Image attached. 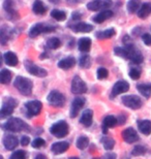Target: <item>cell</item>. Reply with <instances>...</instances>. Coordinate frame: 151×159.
Segmentation results:
<instances>
[{"label":"cell","mask_w":151,"mask_h":159,"mask_svg":"<svg viewBox=\"0 0 151 159\" xmlns=\"http://www.w3.org/2000/svg\"><path fill=\"white\" fill-rule=\"evenodd\" d=\"M3 128L5 130H8V131L17 132V131H21V130L28 129V126H27V124L20 118H11L7 122L4 123Z\"/></svg>","instance_id":"2"},{"label":"cell","mask_w":151,"mask_h":159,"mask_svg":"<svg viewBox=\"0 0 151 159\" xmlns=\"http://www.w3.org/2000/svg\"><path fill=\"white\" fill-rule=\"evenodd\" d=\"M79 65L82 68H89L91 65V57L89 55H83L79 60Z\"/></svg>","instance_id":"33"},{"label":"cell","mask_w":151,"mask_h":159,"mask_svg":"<svg viewBox=\"0 0 151 159\" xmlns=\"http://www.w3.org/2000/svg\"><path fill=\"white\" fill-rule=\"evenodd\" d=\"M34 159H47V157L45 156V155H43V154H40V155H37V156L35 157Z\"/></svg>","instance_id":"48"},{"label":"cell","mask_w":151,"mask_h":159,"mask_svg":"<svg viewBox=\"0 0 151 159\" xmlns=\"http://www.w3.org/2000/svg\"><path fill=\"white\" fill-rule=\"evenodd\" d=\"M69 159H80V158H78V157H70Z\"/></svg>","instance_id":"50"},{"label":"cell","mask_w":151,"mask_h":159,"mask_svg":"<svg viewBox=\"0 0 151 159\" xmlns=\"http://www.w3.org/2000/svg\"><path fill=\"white\" fill-rule=\"evenodd\" d=\"M117 123H118V120L116 117H114L112 115L105 117L104 121H102V130H104V133L108 132V128H112V127L116 126Z\"/></svg>","instance_id":"21"},{"label":"cell","mask_w":151,"mask_h":159,"mask_svg":"<svg viewBox=\"0 0 151 159\" xmlns=\"http://www.w3.org/2000/svg\"><path fill=\"white\" fill-rule=\"evenodd\" d=\"M69 28L73 32H83V33H88L91 32L93 30V26L88 23H84V22H80V23L69 25Z\"/></svg>","instance_id":"15"},{"label":"cell","mask_w":151,"mask_h":159,"mask_svg":"<svg viewBox=\"0 0 151 159\" xmlns=\"http://www.w3.org/2000/svg\"><path fill=\"white\" fill-rule=\"evenodd\" d=\"M12 80V71H9L8 69H2L0 72V82L2 84H8Z\"/></svg>","instance_id":"32"},{"label":"cell","mask_w":151,"mask_h":159,"mask_svg":"<svg viewBox=\"0 0 151 159\" xmlns=\"http://www.w3.org/2000/svg\"><path fill=\"white\" fill-rule=\"evenodd\" d=\"M115 33H116L115 29H113V28H110V29L96 32L95 36H96V39H108L113 37L115 35Z\"/></svg>","instance_id":"29"},{"label":"cell","mask_w":151,"mask_h":159,"mask_svg":"<svg viewBox=\"0 0 151 159\" xmlns=\"http://www.w3.org/2000/svg\"><path fill=\"white\" fill-rule=\"evenodd\" d=\"M19 144V141L17 139V136L12 135V134H6L3 138V145L6 150H14L15 148H17V146Z\"/></svg>","instance_id":"17"},{"label":"cell","mask_w":151,"mask_h":159,"mask_svg":"<svg viewBox=\"0 0 151 159\" xmlns=\"http://www.w3.org/2000/svg\"><path fill=\"white\" fill-rule=\"evenodd\" d=\"M106 159H116V155L115 154H108V155H106Z\"/></svg>","instance_id":"47"},{"label":"cell","mask_w":151,"mask_h":159,"mask_svg":"<svg viewBox=\"0 0 151 159\" xmlns=\"http://www.w3.org/2000/svg\"><path fill=\"white\" fill-rule=\"evenodd\" d=\"M137 89L144 97L149 98L151 96V83H148V84H138Z\"/></svg>","instance_id":"28"},{"label":"cell","mask_w":151,"mask_h":159,"mask_svg":"<svg viewBox=\"0 0 151 159\" xmlns=\"http://www.w3.org/2000/svg\"><path fill=\"white\" fill-rule=\"evenodd\" d=\"M122 102H123L125 107L133 110H138L143 106L142 99L137 95H126V96L122 98Z\"/></svg>","instance_id":"10"},{"label":"cell","mask_w":151,"mask_h":159,"mask_svg":"<svg viewBox=\"0 0 151 159\" xmlns=\"http://www.w3.org/2000/svg\"><path fill=\"white\" fill-rule=\"evenodd\" d=\"M114 53L115 55L121 57V58H124V59H128V51L125 47H118V48H115L114 50Z\"/></svg>","instance_id":"37"},{"label":"cell","mask_w":151,"mask_h":159,"mask_svg":"<svg viewBox=\"0 0 151 159\" xmlns=\"http://www.w3.org/2000/svg\"><path fill=\"white\" fill-rule=\"evenodd\" d=\"M75 65H76V59H75V57H73V56L66 57V58L60 60L58 62V67L61 69H64V70L70 69Z\"/></svg>","instance_id":"20"},{"label":"cell","mask_w":151,"mask_h":159,"mask_svg":"<svg viewBox=\"0 0 151 159\" xmlns=\"http://www.w3.org/2000/svg\"><path fill=\"white\" fill-rule=\"evenodd\" d=\"M48 102L53 107H63V104L65 103V97L64 95L59 91L53 90L51 91L49 95L47 97Z\"/></svg>","instance_id":"9"},{"label":"cell","mask_w":151,"mask_h":159,"mask_svg":"<svg viewBox=\"0 0 151 159\" xmlns=\"http://www.w3.org/2000/svg\"><path fill=\"white\" fill-rule=\"evenodd\" d=\"M14 86L17 88V90L20 92L21 94L25 95V96L30 95L32 92V88H33V84H32V82L30 80L27 78L21 77V75L16 78Z\"/></svg>","instance_id":"1"},{"label":"cell","mask_w":151,"mask_h":159,"mask_svg":"<svg viewBox=\"0 0 151 159\" xmlns=\"http://www.w3.org/2000/svg\"><path fill=\"white\" fill-rule=\"evenodd\" d=\"M138 127H139V130L143 133V134L149 135L151 133V122L149 120L139 121V123H138Z\"/></svg>","instance_id":"25"},{"label":"cell","mask_w":151,"mask_h":159,"mask_svg":"<svg viewBox=\"0 0 151 159\" xmlns=\"http://www.w3.org/2000/svg\"><path fill=\"white\" fill-rule=\"evenodd\" d=\"M113 16H114L113 11H110V9H106V11H99L98 14H96L94 17L92 18V20L96 24H101V23H104L105 21H107L108 19L112 18Z\"/></svg>","instance_id":"16"},{"label":"cell","mask_w":151,"mask_h":159,"mask_svg":"<svg viewBox=\"0 0 151 159\" xmlns=\"http://www.w3.org/2000/svg\"><path fill=\"white\" fill-rule=\"evenodd\" d=\"M55 30H56L55 26L48 25V24H45V23H37L30 28L29 36L30 37H36L41 33H50V32H53V31H55Z\"/></svg>","instance_id":"4"},{"label":"cell","mask_w":151,"mask_h":159,"mask_svg":"<svg viewBox=\"0 0 151 159\" xmlns=\"http://www.w3.org/2000/svg\"><path fill=\"white\" fill-rule=\"evenodd\" d=\"M72 92L73 94H83L87 92V85L79 75H75L73 79Z\"/></svg>","instance_id":"11"},{"label":"cell","mask_w":151,"mask_h":159,"mask_svg":"<svg viewBox=\"0 0 151 159\" xmlns=\"http://www.w3.org/2000/svg\"><path fill=\"white\" fill-rule=\"evenodd\" d=\"M24 64H25V67H26V70L32 75H35V77H38V78H45L48 75V71L46 69L37 66L35 63L30 61V60H26V61L24 62Z\"/></svg>","instance_id":"6"},{"label":"cell","mask_w":151,"mask_h":159,"mask_svg":"<svg viewBox=\"0 0 151 159\" xmlns=\"http://www.w3.org/2000/svg\"><path fill=\"white\" fill-rule=\"evenodd\" d=\"M130 77L133 80H138L141 77V70L139 68H131L130 70Z\"/></svg>","instance_id":"42"},{"label":"cell","mask_w":151,"mask_h":159,"mask_svg":"<svg viewBox=\"0 0 151 159\" xmlns=\"http://www.w3.org/2000/svg\"><path fill=\"white\" fill-rule=\"evenodd\" d=\"M27 158V154L26 152L23 150H17L15 151L14 153L11 155L9 159H26Z\"/></svg>","instance_id":"38"},{"label":"cell","mask_w":151,"mask_h":159,"mask_svg":"<svg viewBox=\"0 0 151 159\" xmlns=\"http://www.w3.org/2000/svg\"><path fill=\"white\" fill-rule=\"evenodd\" d=\"M47 47L51 50H57L61 47V40L57 37H52L47 41Z\"/></svg>","instance_id":"34"},{"label":"cell","mask_w":151,"mask_h":159,"mask_svg":"<svg viewBox=\"0 0 151 159\" xmlns=\"http://www.w3.org/2000/svg\"><path fill=\"white\" fill-rule=\"evenodd\" d=\"M45 145H46V142H45V139H43L41 138L34 139L33 142H32V147L35 149H40L41 147H44Z\"/></svg>","instance_id":"40"},{"label":"cell","mask_w":151,"mask_h":159,"mask_svg":"<svg viewBox=\"0 0 151 159\" xmlns=\"http://www.w3.org/2000/svg\"><path fill=\"white\" fill-rule=\"evenodd\" d=\"M3 60H4V62L8 66H16V65H18V63H19L17 55H16L14 52H11V51L4 53V55H3Z\"/></svg>","instance_id":"23"},{"label":"cell","mask_w":151,"mask_h":159,"mask_svg":"<svg viewBox=\"0 0 151 159\" xmlns=\"http://www.w3.org/2000/svg\"><path fill=\"white\" fill-rule=\"evenodd\" d=\"M112 5V0H92L87 3V8L91 11H106Z\"/></svg>","instance_id":"8"},{"label":"cell","mask_w":151,"mask_h":159,"mask_svg":"<svg viewBox=\"0 0 151 159\" xmlns=\"http://www.w3.org/2000/svg\"><path fill=\"white\" fill-rule=\"evenodd\" d=\"M137 14L140 19H146L149 15H151V2L143 3Z\"/></svg>","instance_id":"24"},{"label":"cell","mask_w":151,"mask_h":159,"mask_svg":"<svg viewBox=\"0 0 151 159\" xmlns=\"http://www.w3.org/2000/svg\"><path fill=\"white\" fill-rule=\"evenodd\" d=\"M146 153V148L143 147V146H136L133 151H131V154L134 156H140V155H143Z\"/></svg>","instance_id":"39"},{"label":"cell","mask_w":151,"mask_h":159,"mask_svg":"<svg viewBox=\"0 0 151 159\" xmlns=\"http://www.w3.org/2000/svg\"><path fill=\"white\" fill-rule=\"evenodd\" d=\"M69 148V144L67 142H57V143H54L51 147V150L54 154L58 155V154H62L64 152H66L68 150Z\"/></svg>","instance_id":"18"},{"label":"cell","mask_w":151,"mask_h":159,"mask_svg":"<svg viewBox=\"0 0 151 159\" xmlns=\"http://www.w3.org/2000/svg\"><path fill=\"white\" fill-rule=\"evenodd\" d=\"M3 8H4L6 14L12 18V20H16L17 18H19V15L14 8V3H12V0H5L4 3H3Z\"/></svg>","instance_id":"19"},{"label":"cell","mask_w":151,"mask_h":159,"mask_svg":"<svg viewBox=\"0 0 151 159\" xmlns=\"http://www.w3.org/2000/svg\"><path fill=\"white\" fill-rule=\"evenodd\" d=\"M101 143H102V145H104L106 150H112L115 145V141L112 138H109V136H104V138L101 139Z\"/></svg>","instance_id":"36"},{"label":"cell","mask_w":151,"mask_h":159,"mask_svg":"<svg viewBox=\"0 0 151 159\" xmlns=\"http://www.w3.org/2000/svg\"><path fill=\"white\" fill-rule=\"evenodd\" d=\"M92 119H93V112L91 110L87 109V110H85L81 115L80 123L86 127H89L92 124Z\"/></svg>","instance_id":"22"},{"label":"cell","mask_w":151,"mask_h":159,"mask_svg":"<svg viewBox=\"0 0 151 159\" xmlns=\"http://www.w3.org/2000/svg\"><path fill=\"white\" fill-rule=\"evenodd\" d=\"M41 109H43V103L40 100H30L25 103L26 115L29 118L33 116H37L41 112Z\"/></svg>","instance_id":"7"},{"label":"cell","mask_w":151,"mask_h":159,"mask_svg":"<svg viewBox=\"0 0 151 159\" xmlns=\"http://www.w3.org/2000/svg\"><path fill=\"white\" fill-rule=\"evenodd\" d=\"M91 39L89 37H82L78 43V48L81 52H89L91 48Z\"/></svg>","instance_id":"26"},{"label":"cell","mask_w":151,"mask_h":159,"mask_svg":"<svg viewBox=\"0 0 151 159\" xmlns=\"http://www.w3.org/2000/svg\"><path fill=\"white\" fill-rule=\"evenodd\" d=\"M88 145H89V139L87 136H85V135L80 136L78 139V141H77V147H78L80 150H84V149L88 147Z\"/></svg>","instance_id":"35"},{"label":"cell","mask_w":151,"mask_h":159,"mask_svg":"<svg viewBox=\"0 0 151 159\" xmlns=\"http://www.w3.org/2000/svg\"><path fill=\"white\" fill-rule=\"evenodd\" d=\"M48 1H50L51 3H53V4H57V3L60 2V0H48Z\"/></svg>","instance_id":"49"},{"label":"cell","mask_w":151,"mask_h":159,"mask_svg":"<svg viewBox=\"0 0 151 159\" xmlns=\"http://www.w3.org/2000/svg\"><path fill=\"white\" fill-rule=\"evenodd\" d=\"M130 89V84L126 81H118L114 84L113 88H112V94L111 97L117 96V95L125 93V92L128 91Z\"/></svg>","instance_id":"12"},{"label":"cell","mask_w":151,"mask_h":159,"mask_svg":"<svg viewBox=\"0 0 151 159\" xmlns=\"http://www.w3.org/2000/svg\"><path fill=\"white\" fill-rule=\"evenodd\" d=\"M51 17L53 19H55L56 21L62 22L66 19V14H65V11H60V9H53V11H51Z\"/></svg>","instance_id":"31"},{"label":"cell","mask_w":151,"mask_h":159,"mask_svg":"<svg viewBox=\"0 0 151 159\" xmlns=\"http://www.w3.org/2000/svg\"><path fill=\"white\" fill-rule=\"evenodd\" d=\"M84 104H85V98L76 97L75 99L73 100L72 107H70V117L75 118V117L78 116L79 112L81 111L82 107H84Z\"/></svg>","instance_id":"13"},{"label":"cell","mask_w":151,"mask_h":159,"mask_svg":"<svg viewBox=\"0 0 151 159\" xmlns=\"http://www.w3.org/2000/svg\"><path fill=\"white\" fill-rule=\"evenodd\" d=\"M142 40L146 46H151V34L144 33L142 35Z\"/></svg>","instance_id":"43"},{"label":"cell","mask_w":151,"mask_h":159,"mask_svg":"<svg viewBox=\"0 0 151 159\" xmlns=\"http://www.w3.org/2000/svg\"><path fill=\"white\" fill-rule=\"evenodd\" d=\"M81 17H82V14L81 12H78V11H75L73 14V16H72V19L73 21H77V20H80L81 19Z\"/></svg>","instance_id":"45"},{"label":"cell","mask_w":151,"mask_h":159,"mask_svg":"<svg viewBox=\"0 0 151 159\" xmlns=\"http://www.w3.org/2000/svg\"><path fill=\"white\" fill-rule=\"evenodd\" d=\"M29 143H30L29 136H27V135L22 136V139H21V145L23 146V147H25V146H27L28 144H29Z\"/></svg>","instance_id":"44"},{"label":"cell","mask_w":151,"mask_h":159,"mask_svg":"<svg viewBox=\"0 0 151 159\" xmlns=\"http://www.w3.org/2000/svg\"><path fill=\"white\" fill-rule=\"evenodd\" d=\"M94 159H99V158H94Z\"/></svg>","instance_id":"51"},{"label":"cell","mask_w":151,"mask_h":159,"mask_svg":"<svg viewBox=\"0 0 151 159\" xmlns=\"http://www.w3.org/2000/svg\"><path fill=\"white\" fill-rule=\"evenodd\" d=\"M51 133L58 139H62L68 134V124L65 121H58L50 128Z\"/></svg>","instance_id":"3"},{"label":"cell","mask_w":151,"mask_h":159,"mask_svg":"<svg viewBox=\"0 0 151 159\" xmlns=\"http://www.w3.org/2000/svg\"><path fill=\"white\" fill-rule=\"evenodd\" d=\"M96 75H97L98 80H104L109 75V72L105 67H99L97 69V71H96Z\"/></svg>","instance_id":"41"},{"label":"cell","mask_w":151,"mask_h":159,"mask_svg":"<svg viewBox=\"0 0 151 159\" xmlns=\"http://www.w3.org/2000/svg\"><path fill=\"white\" fill-rule=\"evenodd\" d=\"M18 101L12 97H8L3 101L1 111H0V118L4 119L5 117H8L9 115H12L14 113L15 107H17Z\"/></svg>","instance_id":"5"},{"label":"cell","mask_w":151,"mask_h":159,"mask_svg":"<svg viewBox=\"0 0 151 159\" xmlns=\"http://www.w3.org/2000/svg\"><path fill=\"white\" fill-rule=\"evenodd\" d=\"M32 11L35 15H45L47 11V7L46 5L44 4L43 1H40V0H36L33 5H32Z\"/></svg>","instance_id":"27"},{"label":"cell","mask_w":151,"mask_h":159,"mask_svg":"<svg viewBox=\"0 0 151 159\" xmlns=\"http://www.w3.org/2000/svg\"><path fill=\"white\" fill-rule=\"evenodd\" d=\"M117 120H118V124H119V125H121V124H123V123L125 122V120H126V118H125V116L121 115V116L118 117Z\"/></svg>","instance_id":"46"},{"label":"cell","mask_w":151,"mask_h":159,"mask_svg":"<svg viewBox=\"0 0 151 159\" xmlns=\"http://www.w3.org/2000/svg\"><path fill=\"white\" fill-rule=\"evenodd\" d=\"M122 139H123L127 144H133V143H136L138 139H139V135H138L137 131L133 127H128V128L124 129L123 131H122Z\"/></svg>","instance_id":"14"},{"label":"cell","mask_w":151,"mask_h":159,"mask_svg":"<svg viewBox=\"0 0 151 159\" xmlns=\"http://www.w3.org/2000/svg\"><path fill=\"white\" fill-rule=\"evenodd\" d=\"M141 7V1L140 0H130L127 2V11L130 14H134L138 12Z\"/></svg>","instance_id":"30"}]
</instances>
